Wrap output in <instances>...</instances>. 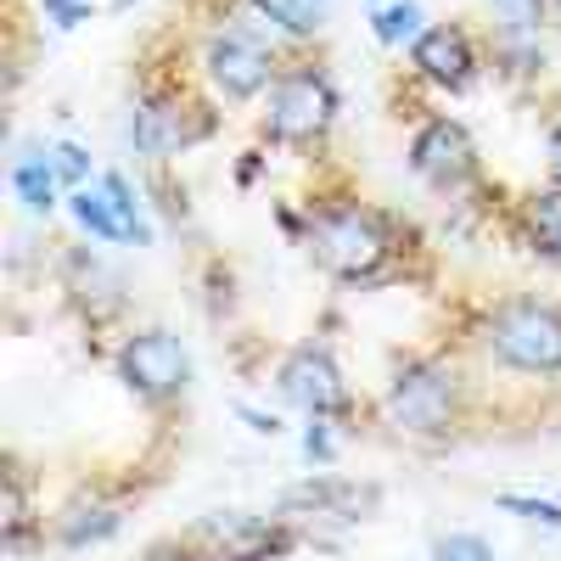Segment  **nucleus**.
I'll return each instance as SVG.
<instances>
[{"instance_id": "f257e3e1", "label": "nucleus", "mask_w": 561, "mask_h": 561, "mask_svg": "<svg viewBox=\"0 0 561 561\" xmlns=\"http://www.w3.org/2000/svg\"><path fill=\"white\" fill-rule=\"evenodd\" d=\"M304 248L309 259L337 275V280H382L393 253H399V225L370 208L359 197H337V203H309V225H304Z\"/></svg>"}, {"instance_id": "f03ea898", "label": "nucleus", "mask_w": 561, "mask_h": 561, "mask_svg": "<svg viewBox=\"0 0 561 561\" xmlns=\"http://www.w3.org/2000/svg\"><path fill=\"white\" fill-rule=\"evenodd\" d=\"M483 348L523 377H561V304L539 293H511L483 314Z\"/></svg>"}, {"instance_id": "7ed1b4c3", "label": "nucleus", "mask_w": 561, "mask_h": 561, "mask_svg": "<svg viewBox=\"0 0 561 561\" xmlns=\"http://www.w3.org/2000/svg\"><path fill=\"white\" fill-rule=\"evenodd\" d=\"M382 415L388 427L410 438H444L460 415V377L444 359H404L393 382L382 388Z\"/></svg>"}, {"instance_id": "20e7f679", "label": "nucleus", "mask_w": 561, "mask_h": 561, "mask_svg": "<svg viewBox=\"0 0 561 561\" xmlns=\"http://www.w3.org/2000/svg\"><path fill=\"white\" fill-rule=\"evenodd\" d=\"M337 107H343V96H337L332 73L314 68V62H293L270 84L264 129L280 147H314V140H325V129L337 124Z\"/></svg>"}, {"instance_id": "39448f33", "label": "nucleus", "mask_w": 561, "mask_h": 561, "mask_svg": "<svg viewBox=\"0 0 561 561\" xmlns=\"http://www.w3.org/2000/svg\"><path fill=\"white\" fill-rule=\"evenodd\" d=\"M203 79L214 84V96L219 102H253L264 96V90L280 79V62H275V45L270 34L259 28H214L203 39Z\"/></svg>"}, {"instance_id": "423d86ee", "label": "nucleus", "mask_w": 561, "mask_h": 561, "mask_svg": "<svg viewBox=\"0 0 561 561\" xmlns=\"http://www.w3.org/2000/svg\"><path fill=\"white\" fill-rule=\"evenodd\" d=\"M118 377L135 399L147 404H169L185 393V377H192V359H185V343L169 332V325H147V332H129L118 348Z\"/></svg>"}, {"instance_id": "0eeeda50", "label": "nucleus", "mask_w": 561, "mask_h": 561, "mask_svg": "<svg viewBox=\"0 0 561 561\" xmlns=\"http://www.w3.org/2000/svg\"><path fill=\"white\" fill-rule=\"evenodd\" d=\"M410 169L427 185H438V192H460V185L478 174V140H472V129H466L460 118H449V113H433L427 124L410 135Z\"/></svg>"}, {"instance_id": "6e6552de", "label": "nucleus", "mask_w": 561, "mask_h": 561, "mask_svg": "<svg viewBox=\"0 0 561 561\" xmlns=\"http://www.w3.org/2000/svg\"><path fill=\"white\" fill-rule=\"evenodd\" d=\"M275 388H280V399L298 404L304 415H325V421L348 404L343 370H337V359H332V348H325V343H298L287 359L275 365Z\"/></svg>"}, {"instance_id": "1a4fd4ad", "label": "nucleus", "mask_w": 561, "mask_h": 561, "mask_svg": "<svg viewBox=\"0 0 561 561\" xmlns=\"http://www.w3.org/2000/svg\"><path fill=\"white\" fill-rule=\"evenodd\" d=\"M410 68L438 84V90H466L478 79V45L472 34H466L460 23H433V28H421V39L410 45Z\"/></svg>"}, {"instance_id": "9d476101", "label": "nucleus", "mask_w": 561, "mask_h": 561, "mask_svg": "<svg viewBox=\"0 0 561 561\" xmlns=\"http://www.w3.org/2000/svg\"><path fill=\"white\" fill-rule=\"evenodd\" d=\"M197 135H203V129L185 124V113H180V102L169 96V90H147V96L129 107V147H135L140 158H152V163L174 158L180 147H192Z\"/></svg>"}, {"instance_id": "9b49d317", "label": "nucleus", "mask_w": 561, "mask_h": 561, "mask_svg": "<svg viewBox=\"0 0 561 561\" xmlns=\"http://www.w3.org/2000/svg\"><path fill=\"white\" fill-rule=\"evenodd\" d=\"M68 214H73V225L84 230V237H96V242H135V230H129L124 208L113 203V192H107L102 180L68 192Z\"/></svg>"}, {"instance_id": "f8f14e48", "label": "nucleus", "mask_w": 561, "mask_h": 561, "mask_svg": "<svg viewBox=\"0 0 561 561\" xmlns=\"http://www.w3.org/2000/svg\"><path fill=\"white\" fill-rule=\"evenodd\" d=\"M57 185H62V174H57L51 147H23L12 158V192H18V203L28 214H51L57 208Z\"/></svg>"}, {"instance_id": "ddd939ff", "label": "nucleus", "mask_w": 561, "mask_h": 561, "mask_svg": "<svg viewBox=\"0 0 561 561\" xmlns=\"http://www.w3.org/2000/svg\"><path fill=\"white\" fill-rule=\"evenodd\" d=\"M248 7L259 23H270V34H287V39L320 34V18H325V0H248Z\"/></svg>"}, {"instance_id": "4468645a", "label": "nucleus", "mask_w": 561, "mask_h": 561, "mask_svg": "<svg viewBox=\"0 0 561 561\" xmlns=\"http://www.w3.org/2000/svg\"><path fill=\"white\" fill-rule=\"evenodd\" d=\"M118 505H73L68 517L57 523V539L68 545V550H79V545H102V539H113L118 534Z\"/></svg>"}, {"instance_id": "2eb2a0df", "label": "nucleus", "mask_w": 561, "mask_h": 561, "mask_svg": "<svg viewBox=\"0 0 561 561\" xmlns=\"http://www.w3.org/2000/svg\"><path fill=\"white\" fill-rule=\"evenodd\" d=\"M523 230H528L534 253L561 259V192H539V197H528V203H523Z\"/></svg>"}, {"instance_id": "dca6fc26", "label": "nucleus", "mask_w": 561, "mask_h": 561, "mask_svg": "<svg viewBox=\"0 0 561 561\" xmlns=\"http://www.w3.org/2000/svg\"><path fill=\"white\" fill-rule=\"evenodd\" d=\"M370 34H377L382 45H415L421 39V7L415 0H382L377 12H370Z\"/></svg>"}, {"instance_id": "f3484780", "label": "nucleus", "mask_w": 561, "mask_h": 561, "mask_svg": "<svg viewBox=\"0 0 561 561\" xmlns=\"http://www.w3.org/2000/svg\"><path fill=\"white\" fill-rule=\"evenodd\" d=\"M102 185L113 192V203L124 208V219H129V230H135V242L147 248V242H152V225H147V208H140V197L129 192V180H124V174L113 169V174H102Z\"/></svg>"}, {"instance_id": "a211bd4d", "label": "nucleus", "mask_w": 561, "mask_h": 561, "mask_svg": "<svg viewBox=\"0 0 561 561\" xmlns=\"http://www.w3.org/2000/svg\"><path fill=\"white\" fill-rule=\"evenodd\" d=\"M489 7L500 12V23H505L511 34H539L550 0H489Z\"/></svg>"}, {"instance_id": "6ab92c4d", "label": "nucleus", "mask_w": 561, "mask_h": 561, "mask_svg": "<svg viewBox=\"0 0 561 561\" xmlns=\"http://www.w3.org/2000/svg\"><path fill=\"white\" fill-rule=\"evenodd\" d=\"M433 561H500V556L483 534H444L433 545Z\"/></svg>"}, {"instance_id": "aec40b11", "label": "nucleus", "mask_w": 561, "mask_h": 561, "mask_svg": "<svg viewBox=\"0 0 561 561\" xmlns=\"http://www.w3.org/2000/svg\"><path fill=\"white\" fill-rule=\"evenodd\" d=\"M500 511H517L528 523L561 528V500H545V494H500Z\"/></svg>"}, {"instance_id": "412c9836", "label": "nucleus", "mask_w": 561, "mask_h": 561, "mask_svg": "<svg viewBox=\"0 0 561 561\" xmlns=\"http://www.w3.org/2000/svg\"><path fill=\"white\" fill-rule=\"evenodd\" d=\"M51 158H57V174H62V185H68V192L90 185V152L79 147V140H57V147H51Z\"/></svg>"}, {"instance_id": "4be33fe9", "label": "nucleus", "mask_w": 561, "mask_h": 561, "mask_svg": "<svg viewBox=\"0 0 561 561\" xmlns=\"http://www.w3.org/2000/svg\"><path fill=\"white\" fill-rule=\"evenodd\" d=\"M304 449H309V460H332V421H325V415H309Z\"/></svg>"}, {"instance_id": "5701e85b", "label": "nucleus", "mask_w": 561, "mask_h": 561, "mask_svg": "<svg viewBox=\"0 0 561 561\" xmlns=\"http://www.w3.org/2000/svg\"><path fill=\"white\" fill-rule=\"evenodd\" d=\"M45 18H51L57 28H79L90 18V0H45Z\"/></svg>"}, {"instance_id": "b1692460", "label": "nucleus", "mask_w": 561, "mask_h": 561, "mask_svg": "<svg viewBox=\"0 0 561 561\" xmlns=\"http://www.w3.org/2000/svg\"><path fill=\"white\" fill-rule=\"evenodd\" d=\"M550 180H556V192H561V124L550 129Z\"/></svg>"}, {"instance_id": "393cba45", "label": "nucleus", "mask_w": 561, "mask_h": 561, "mask_svg": "<svg viewBox=\"0 0 561 561\" xmlns=\"http://www.w3.org/2000/svg\"><path fill=\"white\" fill-rule=\"evenodd\" d=\"M147 561H197V556H192V550H152Z\"/></svg>"}, {"instance_id": "a878e982", "label": "nucleus", "mask_w": 561, "mask_h": 561, "mask_svg": "<svg viewBox=\"0 0 561 561\" xmlns=\"http://www.w3.org/2000/svg\"><path fill=\"white\" fill-rule=\"evenodd\" d=\"M550 12H556V23H561V0H550Z\"/></svg>"}]
</instances>
